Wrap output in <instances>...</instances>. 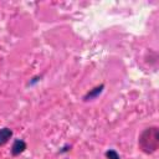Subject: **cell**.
I'll return each instance as SVG.
<instances>
[{"label":"cell","instance_id":"6da1fadb","mask_svg":"<svg viewBox=\"0 0 159 159\" xmlns=\"http://www.w3.org/2000/svg\"><path fill=\"white\" fill-rule=\"evenodd\" d=\"M139 148L144 153H154L159 147V130L157 127L147 128L139 135Z\"/></svg>","mask_w":159,"mask_h":159},{"label":"cell","instance_id":"7a4b0ae2","mask_svg":"<svg viewBox=\"0 0 159 159\" xmlns=\"http://www.w3.org/2000/svg\"><path fill=\"white\" fill-rule=\"evenodd\" d=\"M12 135V132L9 128H2L0 129V145H4Z\"/></svg>","mask_w":159,"mask_h":159},{"label":"cell","instance_id":"3957f363","mask_svg":"<svg viewBox=\"0 0 159 159\" xmlns=\"http://www.w3.org/2000/svg\"><path fill=\"white\" fill-rule=\"evenodd\" d=\"M25 148H26V145H25V143H24L22 140H16V142L14 143V147H12V154L16 155V154L21 153Z\"/></svg>","mask_w":159,"mask_h":159},{"label":"cell","instance_id":"277c9868","mask_svg":"<svg viewBox=\"0 0 159 159\" xmlns=\"http://www.w3.org/2000/svg\"><path fill=\"white\" fill-rule=\"evenodd\" d=\"M107 155H108L111 159H118V155H117L114 152H109V153H107Z\"/></svg>","mask_w":159,"mask_h":159}]
</instances>
